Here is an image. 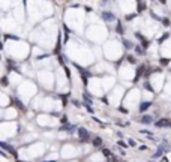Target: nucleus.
I'll list each match as a JSON object with an SVG mask.
<instances>
[{"instance_id": "f257e3e1", "label": "nucleus", "mask_w": 171, "mask_h": 162, "mask_svg": "<svg viewBox=\"0 0 171 162\" xmlns=\"http://www.w3.org/2000/svg\"><path fill=\"white\" fill-rule=\"evenodd\" d=\"M78 137L81 141H89V138H90V134L86 131L84 128H80L78 129Z\"/></svg>"}, {"instance_id": "f03ea898", "label": "nucleus", "mask_w": 171, "mask_h": 162, "mask_svg": "<svg viewBox=\"0 0 171 162\" xmlns=\"http://www.w3.org/2000/svg\"><path fill=\"white\" fill-rule=\"evenodd\" d=\"M155 125L158 126V128H171V120H168V119H159Z\"/></svg>"}, {"instance_id": "7ed1b4c3", "label": "nucleus", "mask_w": 171, "mask_h": 162, "mask_svg": "<svg viewBox=\"0 0 171 162\" xmlns=\"http://www.w3.org/2000/svg\"><path fill=\"white\" fill-rule=\"evenodd\" d=\"M102 153H104V156L108 159V162H119V161H117V158L113 155L108 149H102Z\"/></svg>"}, {"instance_id": "20e7f679", "label": "nucleus", "mask_w": 171, "mask_h": 162, "mask_svg": "<svg viewBox=\"0 0 171 162\" xmlns=\"http://www.w3.org/2000/svg\"><path fill=\"white\" fill-rule=\"evenodd\" d=\"M0 147H3V149L8 150V152H9V153H11L12 156H15V158H17V152H15V149H14L12 146H9V144H5V143H0Z\"/></svg>"}, {"instance_id": "39448f33", "label": "nucleus", "mask_w": 171, "mask_h": 162, "mask_svg": "<svg viewBox=\"0 0 171 162\" xmlns=\"http://www.w3.org/2000/svg\"><path fill=\"white\" fill-rule=\"evenodd\" d=\"M141 122H143V123H147V125H149V123H152V122H153V117H152V116H143Z\"/></svg>"}, {"instance_id": "423d86ee", "label": "nucleus", "mask_w": 171, "mask_h": 162, "mask_svg": "<svg viewBox=\"0 0 171 162\" xmlns=\"http://www.w3.org/2000/svg\"><path fill=\"white\" fill-rule=\"evenodd\" d=\"M93 146H95V147H101V146H102V140H101V138H95V140H93Z\"/></svg>"}, {"instance_id": "0eeeda50", "label": "nucleus", "mask_w": 171, "mask_h": 162, "mask_svg": "<svg viewBox=\"0 0 171 162\" xmlns=\"http://www.w3.org/2000/svg\"><path fill=\"white\" fill-rule=\"evenodd\" d=\"M149 107H150V102H143V104H141V107H140V110H141V111H146Z\"/></svg>"}, {"instance_id": "6e6552de", "label": "nucleus", "mask_w": 171, "mask_h": 162, "mask_svg": "<svg viewBox=\"0 0 171 162\" xmlns=\"http://www.w3.org/2000/svg\"><path fill=\"white\" fill-rule=\"evenodd\" d=\"M141 134H144V135H147V137L153 138V134H152V132H149V131H141Z\"/></svg>"}, {"instance_id": "1a4fd4ad", "label": "nucleus", "mask_w": 171, "mask_h": 162, "mask_svg": "<svg viewBox=\"0 0 171 162\" xmlns=\"http://www.w3.org/2000/svg\"><path fill=\"white\" fill-rule=\"evenodd\" d=\"M17 102V105H18L20 108H21V110H24V105H23V104H21V102H18V101H15Z\"/></svg>"}, {"instance_id": "9d476101", "label": "nucleus", "mask_w": 171, "mask_h": 162, "mask_svg": "<svg viewBox=\"0 0 171 162\" xmlns=\"http://www.w3.org/2000/svg\"><path fill=\"white\" fill-rule=\"evenodd\" d=\"M119 146H120V147H126V143H123V141H119Z\"/></svg>"}, {"instance_id": "9b49d317", "label": "nucleus", "mask_w": 171, "mask_h": 162, "mask_svg": "<svg viewBox=\"0 0 171 162\" xmlns=\"http://www.w3.org/2000/svg\"><path fill=\"white\" fill-rule=\"evenodd\" d=\"M17 162H21V161H17Z\"/></svg>"}, {"instance_id": "f8f14e48", "label": "nucleus", "mask_w": 171, "mask_h": 162, "mask_svg": "<svg viewBox=\"0 0 171 162\" xmlns=\"http://www.w3.org/2000/svg\"><path fill=\"white\" fill-rule=\"evenodd\" d=\"M0 155H2V152H0Z\"/></svg>"}]
</instances>
